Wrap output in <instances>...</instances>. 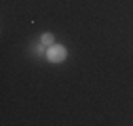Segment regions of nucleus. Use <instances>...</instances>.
<instances>
[{
	"instance_id": "nucleus-1",
	"label": "nucleus",
	"mask_w": 133,
	"mask_h": 126,
	"mask_svg": "<svg viewBox=\"0 0 133 126\" xmlns=\"http://www.w3.org/2000/svg\"><path fill=\"white\" fill-rule=\"evenodd\" d=\"M65 57H68V51H65V46H61V44H53V46H49V51H46V59L51 61V63H61V61H65Z\"/></svg>"
},
{
	"instance_id": "nucleus-2",
	"label": "nucleus",
	"mask_w": 133,
	"mask_h": 126,
	"mask_svg": "<svg viewBox=\"0 0 133 126\" xmlns=\"http://www.w3.org/2000/svg\"><path fill=\"white\" fill-rule=\"evenodd\" d=\"M40 42L44 44V46H53L55 42H53V34H49V32H44V34L40 36Z\"/></svg>"
},
{
	"instance_id": "nucleus-3",
	"label": "nucleus",
	"mask_w": 133,
	"mask_h": 126,
	"mask_svg": "<svg viewBox=\"0 0 133 126\" xmlns=\"http://www.w3.org/2000/svg\"><path fill=\"white\" fill-rule=\"evenodd\" d=\"M34 49H36V53H38V55H42V53H44V44L40 42V44H36V46H34Z\"/></svg>"
}]
</instances>
